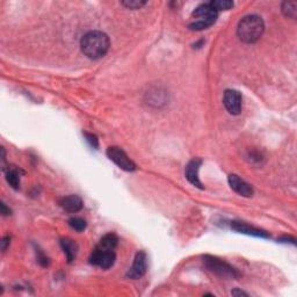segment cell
<instances>
[{"label":"cell","instance_id":"cell-8","mask_svg":"<svg viewBox=\"0 0 297 297\" xmlns=\"http://www.w3.org/2000/svg\"><path fill=\"white\" fill-rule=\"evenodd\" d=\"M146 269H148V258L144 252H138L133 260L132 266L127 273V276L130 279H141L143 275H145Z\"/></svg>","mask_w":297,"mask_h":297},{"label":"cell","instance_id":"cell-15","mask_svg":"<svg viewBox=\"0 0 297 297\" xmlns=\"http://www.w3.org/2000/svg\"><path fill=\"white\" fill-rule=\"evenodd\" d=\"M118 242L119 239L116 235H114V233H108V235L102 237L99 243V246L107 250H115L116 246H118Z\"/></svg>","mask_w":297,"mask_h":297},{"label":"cell","instance_id":"cell-19","mask_svg":"<svg viewBox=\"0 0 297 297\" xmlns=\"http://www.w3.org/2000/svg\"><path fill=\"white\" fill-rule=\"evenodd\" d=\"M121 5L129 9H139L146 5V1H143V0H125V1H121Z\"/></svg>","mask_w":297,"mask_h":297},{"label":"cell","instance_id":"cell-6","mask_svg":"<svg viewBox=\"0 0 297 297\" xmlns=\"http://www.w3.org/2000/svg\"><path fill=\"white\" fill-rule=\"evenodd\" d=\"M107 157L113 163H115L120 169L125 170L127 172H132L137 169L135 163L127 156V153L121 148H118V146H111V148L107 149Z\"/></svg>","mask_w":297,"mask_h":297},{"label":"cell","instance_id":"cell-17","mask_svg":"<svg viewBox=\"0 0 297 297\" xmlns=\"http://www.w3.org/2000/svg\"><path fill=\"white\" fill-rule=\"evenodd\" d=\"M210 5L217 12L228 11V9L233 7V2L230 0H213V1H210Z\"/></svg>","mask_w":297,"mask_h":297},{"label":"cell","instance_id":"cell-16","mask_svg":"<svg viewBox=\"0 0 297 297\" xmlns=\"http://www.w3.org/2000/svg\"><path fill=\"white\" fill-rule=\"evenodd\" d=\"M282 12L287 18L295 19L297 15V2L296 1H285L282 4Z\"/></svg>","mask_w":297,"mask_h":297},{"label":"cell","instance_id":"cell-20","mask_svg":"<svg viewBox=\"0 0 297 297\" xmlns=\"http://www.w3.org/2000/svg\"><path fill=\"white\" fill-rule=\"evenodd\" d=\"M84 135L86 137V141L89 143V145H91L92 148H94V149L98 148L99 142H98V138H96L95 135H93V133H87V132H85Z\"/></svg>","mask_w":297,"mask_h":297},{"label":"cell","instance_id":"cell-13","mask_svg":"<svg viewBox=\"0 0 297 297\" xmlns=\"http://www.w3.org/2000/svg\"><path fill=\"white\" fill-rule=\"evenodd\" d=\"M61 246L65 253L68 261L72 262L76 258L77 252H78V245H77L76 242H73L72 239L63 238L61 240Z\"/></svg>","mask_w":297,"mask_h":297},{"label":"cell","instance_id":"cell-14","mask_svg":"<svg viewBox=\"0 0 297 297\" xmlns=\"http://www.w3.org/2000/svg\"><path fill=\"white\" fill-rule=\"evenodd\" d=\"M6 180L9 183V186L14 189H19L20 187V170L15 166H11L8 168L7 172H6Z\"/></svg>","mask_w":297,"mask_h":297},{"label":"cell","instance_id":"cell-24","mask_svg":"<svg viewBox=\"0 0 297 297\" xmlns=\"http://www.w3.org/2000/svg\"><path fill=\"white\" fill-rule=\"evenodd\" d=\"M1 213L2 215H9L11 213V210L7 209V207H6L5 203H1Z\"/></svg>","mask_w":297,"mask_h":297},{"label":"cell","instance_id":"cell-2","mask_svg":"<svg viewBox=\"0 0 297 297\" xmlns=\"http://www.w3.org/2000/svg\"><path fill=\"white\" fill-rule=\"evenodd\" d=\"M265 31V23L260 16L252 14L246 15L240 20L237 27V35L240 41L249 43H255L261 38Z\"/></svg>","mask_w":297,"mask_h":297},{"label":"cell","instance_id":"cell-5","mask_svg":"<svg viewBox=\"0 0 297 297\" xmlns=\"http://www.w3.org/2000/svg\"><path fill=\"white\" fill-rule=\"evenodd\" d=\"M115 259L116 255L114 250H107L98 245L93 250L92 255L89 256V263L98 266L100 268L108 269L114 265Z\"/></svg>","mask_w":297,"mask_h":297},{"label":"cell","instance_id":"cell-7","mask_svg":"<svg viewBox=\"0 0 297 297\" xmlns=\"http://www.w3.org/2000/svg\"><path fill=\"white\" fill-rule=\"evenodd\" d=\"M226 111L232 115H238L242 111V94L236 89H226L223 98Z\"/></svg>","mask_w":297,"mask_h":297},{"label":"cell","instance_id":"cell-4","mask_svg":"<svg viewBox=\"0 0 297 297\" xmlns=\"http://www.w3.org/2000/svg\"><path fill=\"white\" fill-rule=\"evenodd\" d=\"M205 265L209 271H212L215 274L223 278H238L239 273L237 272V269L233 268L232 266H230L229 263L219 260L217 258H213V256H205Z\"/></svg>","mask_w":297,"mask_h":297},{"label":"cell","instance_id":"cell-23","mask_svg":"<svg viewBox=\"0 0 297 297\" xmlns=\"http://www.w3.org/2000/svg\"><path fill=\"white\" fill-rule=\"evenodd\" d=\"M231 295L232 296H248V294L242 292V290H239V289H235L231 292Z\"/></svg>","mask_w":297,"mask_h":297},{"label":"cell","instance_id":"cell-22","mask_svg":"<svg viewBox=\"0 0 297 297\" xmlns=\"http://www.w3.org/2000/svg\"><path fill=\"white\" fill-rule=\"evenodd\" d=\"M9 240H11V238H9L8 236H6L2 238V242H1V250L2 251H5L6 249H7V245L9 244Z\"/></svg>","mask_w":297,"mask_h":297},{"label":"cell","instance_id":"cell-1","mask_svg":"<svg viewBox=\"0 0 297 297\" xmlns=\"http://www.w3.org/2000/svg\"><path fill=\"white\" fill-rule=\"evenodd\" d=\"M111 41L109 38L102 32H89L83 36L80 41V48L86 57L91 59H99L108 52Z\"/></svg>","mask_w":297,"mask_h":297},{"label":"cell","instance_id":"cell-10","mask_svg":"<svg viewBox=\"0 0 297 297\" xmlns=\"http://www.w3.org/2000/svg\"><path fill=\"white\" fill-rule=\"evenodd\" d=\"M201 164H202L201 159L195 158V159L191 160V162L187 164L186 170H185L186 179L188 180V181L191 182L193 186L198 187V188H200V189L203 188L202 182L200 181V178H199V170H200V166H201Z\"/></svg>","mask_w":297,"mask_h":297},{"label":"cell","instance_id":"cell-18","mask_svg":"<svg viewBox=\"0 0 297 297\" xmlns=\"http://www.w3.org/2000/svg\"><path fill=\"white\" fill-rule=\"evenodd\" d=\"M69 225L71 226L73 230H76V231L82 232L86 229V221L80 217H72L69 219Z\"/></svg>","mask_w":297,"mask_h":297},{"label":"cell","instance_id":"cell-12","mask_svg":"<svg viewBox=\"0 0 297 297\" xmlns=\"http://www.w3.org/2000/svg\"><path fill=\"white\" fill-rule=\"evenodd\" d=\"M59 206L66 212H77L82 210L84 203H83V200L78 195H69L59 200Z\"/></svg>","mask_w":297,"mask_h":297},{"label":"cell","instance_id":"cell-21","mask_svg":"<svg viewBox=\"0 0 297 297\" xmlns=\"http://www.w3.org/2000/svg\"><path fill=\"white\" fill-rule=\"evenodd\" d=\"M38 261L40 262L41 266H48L49 265V259L43 255L41 251H39V255H38Z\"/></svg>","mask_w":297,"mask_h":297},{"label":"cell","instance_id":"cell-9","mask_svg":"<svg viewBox=\"0 0 297 297\" xmlns=\"http://www.w3.org/2000/svg\"><path fill=\"white\" fill-rule=\"evenodd\" d=\"M229 185L235 191L237 194L244 196V198H251L253 195V188L250 183H248L245 180L239 178L236 174H230L228 178Z\"/></svg>","mask_w":297,"mask_h":297},{"label":"cell","instance_id":"cell-11","mask_svg":"<svg viewBox=\"0 0 297 297\" xmlns=\"http://www.w3.org/2000/svg\"><path fill=\"white\" fill-rule=\"evenodd\" d=\"M231 228H232V230H235V231L239 232V233H244V235L260 237V238H268L269 237L268 232L263 231V230H261V229L255 228V226L246 224V223H244V222H232Z\"/></svg>","mask_w":297,"mask_h":297},{"label":"cell","instance_id":"cell-3","mask_svg":"<svg viewBox=\"0 0 297 297\" xmlns=\"http://www.w3.org/2000/svg\"><path fill=\"white\" fill-rule=\"evenodd\" d=\"M217 15L218 12L212 8L210 2H206V4L200 5L199 7H196L195 11L193 12V18L195 19V21H193L191 25H189V28H191L192 31H203V29L208 28V27L212 26L213 23L216 22Z\"/></svg>","mask_w":297,"mask_h":297}]
</instances>
